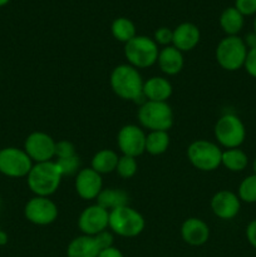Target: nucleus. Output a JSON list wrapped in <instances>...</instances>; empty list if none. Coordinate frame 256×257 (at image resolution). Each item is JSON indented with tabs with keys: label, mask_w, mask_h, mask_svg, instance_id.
I'll use <instances>...</instances> for the list:
<instances>
[{
	"label": "nucleus",
	"mask_w": 256,
	"mask_h": 257,
	"mask_svg": "<svg viewBox=\"0 0 256 257\" xmlns=\"http://www.w3.org/2000/svg\"><path fill=\"white\" fill-rule=\"evenodd\" d=\"M157 64L160 67L161 72L167 75H176L183 69L185 59H183V53L176 49L173 45L163 47L158 53Z\"/></svg>",
	"instance_id": "19"
},
{
	"label": "nucleus",
	"mask_w": 256,
	"mask_h": 257,
	"mask_svg": "<svg viewBox=\"0 0 256 257\" xmlns=\"http://www.w3.org/2000/svg\"><path fill=\"white\" fill-rule=\"evenodd\" d=\"M55 163H57L62 176H73L79 172L80 161L77 155L73 156V157L59 158V160L55 161Z\"/></svg>",
	"instance_id": "29"
},
{
	"label": "nucleus",
	"mask_w": 256,
	"mask_h": 257,
	"mask_svg": "<svg viewBox=\"0 0 256 257\" xmlns=\"http://www.w3.org/2000/svg\"><path fill=\"white\" fill-rule=\"evenodd\" d=\"M119 156L113 150H100L93 156L90 161V168L98 172L99 175H108V173L115 172Z\"/></svg>",
	"instance_id": "22"
},
{
	"label": "nucleus",
	"mask_w": 256,
	"mask_h": 257,
	"mask_svg": "<svg viewBox=\"0 0 256 257\" xmlns=\"http://www.w3.org/2000/svg\"><path fill=\"white\" fill-rule=\"evenodd\" d=\"M253 33L256 34V17H255V20H253Z\"/></svg>",
	"instance_id": "41"
},
{
	"label": "nucleus",
	"mask_w": 256,
	"mask_h": 257,
	"mask_svg": "<svg viewBox=\"0 0 256 257\" xmlns=\"http://www.w3.org/2000/svg\"><path fill=\"white\" fill-rule=\"evenodd\" d=\"M137 118L140 124L150 132L152 131L168 132L175 120L172 108L167 102H151V100H145L140 105Z\"/></svg>",
	"instance_id": "4"
},
{
	"label": "nucleus",
	"mask_w": 256,
	"mask_h": 257,
	"mask_svg": "<svg viewBox=\"0 0 256 257\" xmlns=\"http://www.w3.org/2000/svg\"><path fill=\"white\" fill-rule=\"evenodd\" d=\"M246 73L250 77L256 78V47L250 48L247 50V55H246L245 64H243Z\"/></svg>",
	"instance_id": "33"
},
{
	"label": "nucleus",
	"mask_w": 256,
	"mask_h": 257,
	"mask_svg": "<svg viewBox=\"0 0 256 257\" xmlns=\"http://www.w3.org/2000/svg\"><path fill=\"white\" fill-rule=\"evenodd\" d=\"M237 196L241 202L256 203V175H250L243 178L238 185Z\"/></svg>",
	"instance_id": "27"
},
{
	"label": "nucleus",
	"mask_w": 256,
	"mask_h": 257,
	"mask_svg": "<svg viewBox=\"0 0 256 257\" xmlns=\"http://www.w3.org/2000/svg\"><path fill=\"white\" fill-rule=\"evenodd\" d=\"M55 141L45 132H33L25 138L24 148L33 163L53 161L55 157Z\"/></svg>",
	"instance_id": "11"
},
{
	"label": "nucleus",
	"mask_w": 256,
	"mask_h": 257,
	"mask_svg": "<svg viewBox=\"0 0 256 257\" xmlns=\"http://www.w3.org/2000/svg\"><path fill=\"white\" fill-rule=\"evenodd\" d=\"M218 22L226 35H238L245 24V17L235 7H230L221 13Z\"/></svg>",
	"instance_id": "21"
},
{
	"label": "nucleus",
	"mask_w": 256,
	"mask_h": 257,
	"mask_svg": "<svg viewBox=\"0 0 256 257\" xmlns=\"http://www.w3.org/2000/svg\"><path fill=\"white\" fill-rule=\"evenodd\" d=\"M109 226V211L99 205H90L80 212L78 218V228L82 235L95 236L108 230Z\"/></svg>",
	"instance_id": "12"
},
{
	"label": "nucleus",
	"mask_w": 256,
	"mask_h": 257,
	"mask_svg": "<svg viewBox=\"0 0 256 257\" xmlns=\"http://www.w3.org/2000/svg\"><path fill=\"white\" fill-rule=\"evenodd\" d=\"M114 233L112 232V231H103V232L98 233V235H95V240H97V243L98 246H99L100 251L104 250V248H108V247H112L113 246V242H114Z\"/></svg>",
	"instance_id": "34"
},
{
	"label": "nucleus",
	"mask_w": 256,
	"mask_h": 257,
	"mask_svg": "<svg viewBox=\"0 0 256 257\" xmlns=\"http://www.w3.org/2000/svg\"><path fill=\"white\" fill-rule=\"evenodd\" d=\"M8 243V235L7 232L0 230V246H4Z\"/></svg>",
	"instance_id": "38"
},
{
	"label": "nucleus",
	"mask_w": 256,
	"mask_h": 257,
	"mask_svg": "<svg viewBox=\"0 0 256 257\" xmlns=\"http://www.w3.org/2000/svg\"><path fill=\"white\" fill-rule=\"evenodd\" d=\"M173 93L172 84L163 77H151L143 83V97L151 102H167Z\"/></svg>",
	"instance_id": "18"
},
{
	"label": "nucleus",
	"mask_w": 256,
	"mask_h": 257,
	"mask_svg": "<svg viewBox=\"0 0 256 257\" xmlns=\"http://www.w3.org/2000/svg\"><path fill=\"white\" fill-rule=\"evenodd\" d=\"M248 165V157L240 148H230L222 151L221 166L231 172H242Z\"/></svg>",
	"instance_id": "24"
},
{
	"label": "nucleus",
	"mask_w": 256,
	"mask_h": 257,
	"mask_svg": "<svg viewBox=\"0 0 256 257\" xmlns=\"http://www.w3.org/2000/svg\"><path fill=\"white\" fill-rule=\"evenodd\" d=\"M137 158L124 155L120 156L119 160H118L117 167H115V172L123 180H130V178H132L137 173Z\"/></svg>",
	"instance_id": "28"
},
{
	"label": "nucleus",
	"mask_w": 256,
	"mask_h": 257,
	"mask_svg": "<svg viewBox=\"0 0 256 257\" xmlns=\"http://www.w3.org/2000/svg\"><path fill=\"white\" fill-rule=\"evenodd\" d=\"M201 39V32L193 23H181L173 29L172 45L180 52H190L195 49Z\"/></svg>",
	"instance_id": "17"
},
{
	"label": "nucleus",
	"mask_w": 256,
	"mask_h": 257,
	"mask_svg": "<svg viewBox=\"0 0 256 257\" xmlns=\"http://www.w3.org/2000/svg\"><path fill=\"white\" fill-rule=\"evenodd\" d=\"M75 155H77V152H75V146L72 142H69V141L63 140L55 143V157H57V160H59V158L73 157Z\"/></svg>",
	"instance_id": "30"
},
{
	"label": "nucleus",
	"mask_w": 256,
	"mask_h": 257,
	"mask_svg": "<svg viewBox=\"0 0 256 257\" xmlns=\"http://www.w3.org/2000/svg\"><path fill=\"white\" fill-rule=\"evenodd\" d=\"M173 39V30L167 27H161L158 28L153 35V40L156 42L157 45H162V47H168L172 45Z\"/></svg>",
	"instance_id": "31"
},
{
	"label": "nucleus",
	"mask_w": 256,
	"mask_h": 257,
	"mask_svg": "<svg viewBox=\"0 0 256 257\" xmlns=\"http://www.w3.org/2000/svg\"><path fill=\"white\" fill-rule=\"evenodd\" d=\"M143 83L145 82L138 69L128 63L117 65L109 77V84L114 94L120 99L136 103H143L146 100L143 97Z\"/></svg>",
	"instance_id": "1"
},
{
	"label": "nucleus",
	"mask_w": 256,
	"mask_h": 257,
	"mask_svg": "<svg viewBox=\"0 0 256 257\" xmlns=\"http://www.w3.org/2000/svg\"><path fill=\"white\" fill-rule=\"evenodd\" d=\"M10 0H0V8L2 7H5L7 4H9Z\"/></svg>",
	"instance_id": "39"
},
{
	"label": "nucleus",
	"mask_w": 256,
	"mask_h": 257,
	"mask_svg": "<svg viewBox=\"0 0 256 257\" xmlns=\"http://www.w3.org/2000/svg\"><path fill=\"white\" fill-rule=\"evenodd\" d=\"M222 150L218 145L207 140L193 141L187 148V158L191 165L202 172H211L221 166Z\"/></svg>",
	"instance_id": "7"
},
{
	"label": "nucleus",
	"mask_w": 256,
	"mask_h": 257,
	"mask_svg": "<svg viewBox=\"0 0 256 257\" xmlns=\"http://www.w3.org/2000/svg\"><path fill=\"white\" fill-rule=\"evenodd\" d=\"M117 146L124 156L137 158L146 152V133L136 124H125L117 135Z\"/></svg>",
	"instance_id": "13"
},
{
	"label": "nucleus",
	"mask_w": 256,
	"mask_h": 257,
	"mask_svg": "<svg viewBox=\"0 0 256 257\" xmlns=\"http://www.w3.org/2000/svg\"><path fill=\"white\" fill-rule=\"evenodd\" d=\"M247 50L242 38L238 35H226L216 47V62L222 69L227 72H236L243 68Z\"/></svg>",
	"instance_id": "3"
},
{
	"label": "nucleus",
	"mask_w": 256,
	"mask_h": 257,
	"mask_svg": "<svg viewBox=\"0 0 256 257\" xmlns=\"http://www.w3.org/2000/svg\"><path fill=\"white\" fill-rule=\"evenodd\" d=\"M58 206L49 197L30 198L24 207V216L29 222L38 226H48L58 218Z\"/></svg>",
	"instance_id": "10"
},
{
	"label": "nucleus",
	"mask_w": 256,
	"mask_h": 257,
	"mask_svg": "<svg viewBox=\"0 0 256 257\" xmlns=\"http://www.w3.org/2000/svg\"><path fill=\"white\" fill-rule=\"evenodd\" d=\"M243 42H245L247 49L256 47V34H255V33L252 32V33H250V34L246 35V38L243 39Z\"/></svg>",
	"instance_id": "37"
},
{
	"label": "nucleus",
	"mask_w": 256,
	"mask_h": 257,
	"mask_svg": "<svg viewBox=\"0 0 256 257\" xmlns=\"http://www.w3.org/2000/svg\"><path fill=\"white\" fill-rule=\"evenodd\" d=\"M110 32H112L113 38L115 40L124 43V44L137 35L135 23L124 17L117 18V19L113 20L112 25H110Z\"/></svg>",
	"instance_id": "26"
},
{
	"label": "nucleus",
	"mask_w": 256,
	"mask_h": 257,
	"mask_svg": "<svg viewBox=\"0 0 256 257\" xmlns=\"http://www.w3.org/2000/svg\"><path fill=\"white\" fill-rule=\"evenodd\" d=\"M75 192L82 200H97L98 195L103 190L102 175L95 172L93 168H82L75 175Z\"/></svg>",
	"instance_id": "14"
},
{
	"label": "nucleus",
	"mask_w": 256,
	"mask_h": 257,
	"mask_svg": "<svg viewBox=\"0 0 256 257\" xmlns=\"http://www.w3.org/2000/svg\"><path fill=\"white\" fill-rule=\"evenodd\" d=\"M213 135L218 145L226 150L240 148V146L245 142L246 128L237 115L227 113L217 119L213 127Z\"/></svg>",
	"instance_id": "8"
},
{
	"label": "nucleus",
	"mask_w": 256,
	"mask_h": 257,
	"mask_svg": "<svg viewBox=\"0 0 256 257\" xmlns=\"http://www.w3.org/2000/svg\"><path fill=\"white\" fill-rule=\"evenodd\" d=\"M160 48L153 38L136 35L124 44V57L128 64L136 69H146L157 63Z\"/></svg>",
	"instance_id": "5"
},
{
	"label": "nucleus",
	"mask_w": 256,
	"mask_h": 257,
	"mask_svg": "<svg viewBox=\"0 0 256 257\" xmlns=\"http://www.w3.org/2000/svg\"><path fill=\"white\" fill-rule=\"evenodd\" d=\"M211 210L220 220H232L240 212L241 201L237 193L228 190H221L211 198Z\"/></svg>",
	"instance_id": "15"
},
{
	"label": "nucleus",
	"mask_w": 256,
	"mask_h": 257,
	"mask_svg": "<svg viewBox=\"0 0 256 257\" xmlns=\"http://www.w3.org/2000/svg\"><path fill=\"white\" fill-rule=\"evenodd\" d=\"M97 205L107 211L128 205V195L120 188H103L97 197Z\"/></svg>",
	"instance_id": "23"
},
{
	"label": "nucleus",
	"mask_w": 256,
	"mask_h": 257,
	"mask_svg": "<svg viewBox=\"0 0 256 257\" xmlns=\"http://www.w3.org/2000/svg\"><path fill=\"white\" fill-rule=\"evenodd\" d=\"M246 238H247L248 243L256 248V218L251 221L246 227Z\"/></svg>",
	"instance_id": "35"
},
{
	"label": "nucleus",
	"mask_w": 256,
	"mask_h": 257,
	"mask_svg": "<svg viewBox=\"0 0 256 257\" xmlns=\"http://www.w3.org/2000/svg\"><path fill=\"white\" fill-rule=\"evenodd\" d=\"M34 163L24 150L17 147H7L0 150V173L7 177H27Z\"/></svg>",
	"instance_id": "9"
},
{
	"label": "nucleus",
	"mask_w": 256,
	"mask_h": 257,
	"mask_svg": "<svg viewBox=\"0 0 256 257\" xmlns=\"http://www.w3.org/2000/svg\"><path fill=\"white\" fill-rule=\"evenodd\" d=\"M252 172H253V175H256V157L252 162Z\"/></svg>",
	"instance_id": "40"
},
{
	"label": "nucleus",
	"mask_w": 256,
	"mask_h": 257,
	"mask_svg": "<svg viewBox=\"0 0 256 257\" xmlns=\"http://www.w3.org/2000/svg\"><path fill=\"white\" fill-rule=\"evenodd\" d=\"M235 8L243 17H251L256 14V0H235Z\"/></svg>",
	"instance_id": "32"
},
{
	"label": "nucleus",
	"mask_w": 256,
	"mask_h": 257,
	"mask_svg": "<svg viewBox=\"0 0 256 257\" xmlns=\"http://www.w3.org/2000/svg\"><path fill=\"white\" fill-rule=\"evenodd\" d=\"M62 178L63 176L55 161H49L34 163L27 176V183L35 196L50 197L58 191Z\"/></svg>",
	"instance_id": "2"
},
{
	"label": "nucleus",
	"mask_w": 256,
	"mask_h": 257,
	"mask_svg": "<svg viewBox=\"0 0 256 257\" xmlns=\"http://www.w3.org/2000/svg\"><path fill=\"white\" fill-rule=\"evenodd\" d=\"M98 257H124V256H123L122 251H120L119 248L112 246V247L104 248V250L100 251Z\"/></svg>",
	"instance_id": "36"
},
{
	"label": "nucleus",
	"mask_w": 256,
	"mask_h": 257,
	"mask_svg": "<svg viewBox=\"0 0 256 257\" xmlns=\"http://www.w3.org/2000/svg\"><path fill=\"white\" fill-rule=\"evenodd\" d=\"M146 221L143 216L131 206H122L109 211V228L120 237H136L145 230Z\"/></svg>",
	"instance_id": "6"
},
{
	"label": "nucleus",
	"mask_w": 256,
	"mask_h": 257,
	"mask_svg": "<svg viewBox=\"0 0 256 257\" xmlns=\"http://www.w3.org/2000/svg\"><path fill=\"white\" fill-rule=\"evenodd\" d=\"M99 252L100 248L94 236H77L67 247V257H98Z\"/></svg>",
	"instance_id": "20"
},
{
	"label": "nucleus",
	"mask_w": 256,
	"mask_h": 257,
	"mask_svg": "<svg viewBox=\"0 0 256 257\" xmlns=\"http://www.w3.org/2000/svg\"><path fill=\"white\" fill-rule=\"evenodd\" d=\"M170 147V135L165 131H152L146 135V152L161 156Z\"/></svg>",
	"instance_id": "25"
},
{
	"label": "nucleus",
	"mask_w": 256,
	"mask_h": 257,
	"mask_svg": "<svg viewBox=\"0 0 256 257\" xmlns=\"http://www.w3.org/2000/svg\"><path fill=\"white\" fill-rule=\"evenodd\" d=\"M181 237L190 246H202L210 238V227L201 218H186L181 226Z\"/></svg>",
	"instance_id": "16"
}]
</instances>
